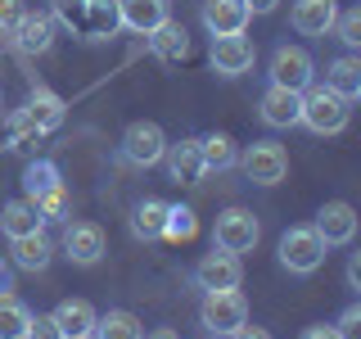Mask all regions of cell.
Masks as SVG:
<instances>
[{
	"instance_id": "cell-12",
	"label": "cell",
	"mask_w": 361,
	"mask_h": 339,
	"mask_svg": "<svg viewBox=\"0 0 361 339\" xmlns=\"http://www.w3.org/2000/svg\"><path fill=\"white\" fill-rule=\"evenodd\" d=\"M163 163L167 172H172V181H180V186H203V154H199V136H185V141L167 145L163 150Z\"/></svg>"
},
{
	"instance_id": "cell-15",
	"label": "cell",
	"mask_w": 361,
	"mask_h": 339,
	"mask_svg": "<svg viewBox=\"0 0 361 339\" xmlns=\"http://www.w3.org/2000/svg\"><path fill=\"white\" fill-rule=\"evenodd\" d=\"M298 90H285V86H267L262 90V105H257V113H262V122L271 131H289L298 127Z\"/></svg>"
},
{
	"instance_id": "cell-18",
	"label": "cell",
	"mask_w": 361,
	"mask_h": 339,
	"mask_svg": "<svg viewBox=\"0 0 361 339\" xmlns=\"http://www.w3.org/2000/svg\"><path fill=\"white\" fill-rule=\"evenodd\" d=\"M50 316H54V326H59L63 339H86L90 331H95V321H99V312L90 308L86 299H63Z\"/></svg>"
},
{
	"instance_id": "cell-39",
	"label": "cell",
	"mask_w": 361,
	"mask_h": 339,
	"mask_svg": "<svg viewBox=\"0 0 361 339\" xmlns=\"http://www.w3.org/2000/svg\"><path fill=\"white\" fill-rule=\"evenodd\" d=\"M226 339H271V335L262 331V326H248V321H244V326H235V331L226 335Z\"/></svg>"
},
{
	"instance_id": "cell-28",
	"label": "cell",
	"mask_w": 361,
	"mask_h": 339,
	"mask_svg": "<svg viewBox=\"0 0 361 339\" xmlns=\"http://www.w3.org/2000/svg\"><path fill=\"white\" fill-rule=\"evenodd\" d=\"M59 167L50 163V158H32L27 167H23V199H37L41 190H50V186H59Z\"/></svg>"
},
{
	"instance_id": "cell-32",
	"label": "cell",
	"mask_w": 361,
	"mask_h": 339,
	"mask_svg": "<svg viewBox=\"0 0 361 339\" xmlns=\"http://www.w3.org/2000/svg\"><path fill=\"white\" fill-rule=\"evenodd\" d=\"M330 32H338V41L348 45V54H357V50H361V9H357V5L338 9V18H334Z\"/></svg>"
},
{
	"instance_id": "cell-25",
	"label": "cell",
	"mask_w": 361,
	"mask_h": 339,
	"mask_svg": "<svg viewBox=\"0 0 361 339\" xmlns=\"http://www.w3.org/2000/svg\"><path fill=\"white\" fill-rule=\"evenodd\" d=\"M90 339H145V326L140 316L127 312V308H113L95 321V331H90Z\"/></svg>"
},
{
	"instance_id": "cell-43",
	"label": "cell",
	"mask_w": 361,
	"mask_h": 339,
	"mask_svg": "<svg viewBox=\"0 0 361 339\" xmlns=\"http://www.w3.org/2000/svg\"><path fill=\"white\" fill-rule=\"evenodd\" d=\"M149 339H180V335H176V331H167V326H163V331H154Z\"/></svg>"
},
{
	"instance_id": "cell-30",
	"label": "cell",
	"mask_w": 361,
	"mask_h": 339,
	"mask_svg": "<svg viewBox=\"0 0 361 339\" xmlns=\"http://www.w3.org/2000/svg\"><path fill=\"white\" fill-rule=\"evenodd\" d=\"M27 321H32V308L23 299H0V339H23L27 335Z\"/></svg>"
},
{
	"instance_id": "cell-4",
	"label": "cell",
	"mask_w": 361,
	"mask_h": 339,
	"mask_svg": "<svg viewBox=\"0 0 361 339\" xmlns=\"http://www.w3.org/2000/svg\"><path fill=\"white\" fill-rule=\"evenodd\" d=\"M199 321L208 326L217 339H226L235 331V326L248 321V303L240 290H208L203 294V308H199Z\"/></svg>"
},
{
	"instance_id": "cell-37",
	"label": "cell",
	"mask_w": 361,
	"mask_h": 339,
	"mask_svg": "<svg viewBox=\"0 0 361 339\" xmlns=\"http://www.w3.org/2000/svg\"><path fill=\"white\" fill-rule=\"evenodd\" d=\"M18 18H23V5H18V0H0V37H14Z\"/></svg>"
},
{
	"instance_id": "cell-14",
	"label": "cell",
	"mask_w": 361,
	"mask_h": 339,
	"mask_svg": "<svg viewBox=\"0 0 361 339\" xmlns=\"http://www.w3.org/2000/svg\"><path fill=\"white\" fill-rule=\"evenodd\" d=\"M248 18L253 14L244 9V0H203V28L212 37H244Z\"/></svg>"
},
{
	"instance_id": "cell-2",
	"label": "cell",
	"mask_w": 361,
	"mask_h": 339,
	"mask_svg": "<svg viewBox=\"0 0 361 339\" xmlns=\"http://www.w3.org/2000/svg\"><path fill=\"white\" fill-rule=\"evenodd\" d=\"M280 267L293 271V276H312V271H321L325 263V240L312 231V226H289L285 235H280Z\"/></svg>"
},
{
	"instance_id": "cell-16",
	"label": "cell",
	"mask_w": 361,
	"mask_h": 339,
	"mask_svg": "<svg viewBox=\"0 0 361 339\" xmlns=\"http://www.w3.org/2000/svg\"><path fill=\"white\" fill-rule=\"evenodd\" d=\"M54 32H59L54 14H27V9H23V18H18V28H14V45H18L23 54H50Z\"/></svg>"
},
{
	"instance_id": "cell-23",
	"label": "cell",
	"mask_w": 361,
	"mask_h": 339,
	"mask_svg": "<svg viewBox=\"0 0 361 339\" xmlns=\"http://www.w3.org/2000/svg\"><path fill=\"white\" fill-rule=\"evenodd\" d=\"M0 231H5L9 240H18V235H37V231H45V218L32 208L27 199H9L5 208H0Z\"/></svg>"
},
{
	"instance_id": "cell-31",
	"label": "cell",
	"mask_w": 361,
	"mask_h": 339,
	"mask_svg": "<svg viewBox=\"0 0 361 339\" xmlns=\"http://www.w3.org/2000/svg\"><path fill=\"white\" fill-rule=\"evenodd\" d=\"M199 222H195V208H185V203H167V222H163V240H195Z\"/></svg>"
},
{
	"instance_id": "cell-29",
	"label": "cell",
	"mask_w": 361,
	"mask_h": 339,
	"mask_svg": "<svg viewBox=\"0 0 361 339\" xmlns=\"http://www.w3.org/2000/svg\"><path fill=\"white\" fill-rule=\"evenodd\" d=\"M27 203L41 213L45 222H68V213H73V195H68L63 181H59V186H50V190H41V195L27 199Z\"/></svg>"
},
{
	"instance_id": "cell-9",
	"label": "cell",
	"mask_w": 361,
	"mask_h": 339,
	"mask_svg": "<svg viewBox=\"0 0 361 339\" xmlns=\"http://www.w3.org/2000/svg\"><path fill=\"white\" fill-rule=\"evenodd\" d=\"M312 231L325 240V249H334V244H353V240H357V208H353V203H343V199L321 203V213H316Z\"/></svg>"
},
{
	"instance_id": "cell-17",
	"label": "cell",
	"mask_w": 361,
	"mask_h": 339,
	"mask_svg": "<svg viewBox=\"0 0 361 339\" xmlns=\"http://www.w3.org/2000/svg\"><path fill=\"white\" fill-rule=\"evenodd\" d=\"M118 18L135 37H149L158 23L172 18V14H167V0H118Z\"/></svg>"
},
{
	"instance_id": "cell-45",
	"label": "cell",
	"mask_w": 361,
	"mask_h": 339,
	"mask_svg": "<svg viewBox=\"0 0 361 339\" xmlns=\"http://www.w3.org/2000/svg\"><path fill=\"white\" fill-rule=\"evenodd\" d=\"M86 339H90V335H86Z\"/></svg>"
},
{
	"instance_id": "cell-40",
	"label": "cell",
	"mask_w": 361,
	"mask_h": 339,
	"mask_svg": "<svg viewBox=\"0 0 361 339\" xmlns=\"http://www.w3.org/2000/svg\"><path fill=\"white\" fill-rule=\"evenodd\" d=\"M348 285H353V290H361V254H353V258H348Z\"/></svg>"
},
{
	"instance_id": "cell-34",
	"label": "cell",
	"mask_w": 361,
	"mask_h": 339,
	"mask_svg": "<svg viewBox=\"0 0 361 339\" xmlns=\"http://www.w3.org/2000/svg\"><path fill=\"white\" fill-rule=\"evenodd\" d=\"M45 141V136L37 131V127H32V118H27V113H9V145H14V150H32V145H41Z\"/></svg>"
},
{
	"instance_id": "cell-21",
	"label": "cell",
	"mask_w": 361,
	"mask_h": 339,
	"mask_svg": "<svg viewBox=\"0 0 361 339\" xmlns=\"http://www.w3.org/2000/svg\"><path fill=\"white\" fill-rule=\"evenodd\" d=\"M325 86H330L338 100L357 105V100H361V59H357V54H338V59L325 68Z\"/></svg>"
},
{
	"instance_id": "cell-5",
	"label": "cell",
	"mask_w": 361,
	"mask_h": 339,
	"mask_svg": "<svg viewBox=\"0 0 361 339\" xmlns=\"http://www.w3.org/2000/svg\"><path fill=\"white\" fill-rule=\"evenodd\" d=\"M257 240H262V226L248 208H226L217 213V226H212V249H226V254H248Z\"/></svg>"
},
{
	"instance_id": "cell-38",
	"label": "cell",
	"mask_w": 361,
	"mask_h": 339,
	"mask_svg": "<svg viewBox=\"0 0 361 339\" xmlns=\"http://www.w3.org/2000/svg\"><path fill=\"white\" fill-rule=\"evenodd\" d=\"M9 294H14V263L0 258V299H9Z\"/></svg>"
},
{
	"instance_id": "cell-3",
	"label": "cell",
	"mask_w": 361,
	"mask_h": 339,
	"mask_svg": "<svg viewBox=\"0 0 361 339\" xmlns=\"http://www.w3.org/2000/svg\"><path fill=\"white\" fill-rule=\"evenodd\" d=\"M235 167H244V177L253 181V186H280V181L289 177V150L280 141H253L240 154Z\"/></svg>"
},
{
	"instance_id": "cell-24",
	"label": "cell",
	"mask_w": 361,
	"mask_h": 339,
	"mask_svg": "<svg viewBox=\"0 0 361 339\" xmlns=\"http://www.w3.org/2000/svg\"><path fill=\"white\" fill-rule=\"evenodd\" d=\"M199 154H203V172H231L240 163V150L226 131H208L199 136Z\"/></svg>"
},
{
	"instance_id": "cell-42",
	"label": "cell",
	"mask_w": 361,
	"mask_h": 339,
	"mask_svg": "<svg viewBox=\"0 0 361 339\" xmlns=\"http://www.w3.org/2000/svg\"><path fill=\"white\" fill-rule=\"evenodd\" d=\"M276 5H280V0H244V9H248V14H271Z\"/></svg>"
},
{
	"instance_id": "cell-11",
	"label": "cell",
	"mask_w": 361,
	"mask_h": 339,
	"mask_svg": "<svg viewBox=\"0 0 361 339\" xmlns=\"http://www.w3.org/2000/svg\"><path fill=\"white\" fill-rule=\"evenodd\" d=\"M104 231H99V222H68L63 226V254L73 258L77 267H95L99 258H104Z\"/></svg>"
},
{
	"instance_id": "cell-41",
	"label": "cell",
	"mask_w": 361,
	"mask_h": 339,
	"mask_svg": "<svg viewBox=\"0 0 361 339\" xmlns=\"http://www.w3.org/2000/svg\"><path fill=\"white\" fill-rule=\"evenodd\" d=\"M298 339H338V335H334V326H307Z\"/></svg>"
},
{
	"instance_id": "cell-27",
	"label": "cell",
	"mask_w": 361,
	"mask_h": 339,
	"mask_svg": "<svg viewBox=\"0 0 361 339\" xmlns=\"http://www.w3.org/2000/svg\"><path fill=\"white\" fill-rule=\"evenodd\" d=\"M163 222H167V203H163V199H145V203H135V213H131V231H135V240H163Z\"/></svg>"
},
{
	"instance_id": "cell-20",
	"label": "cell",
	"mask_w": 361,
	"mask_h": 339,
	"mask_svg": "<svg viewBox=\"0 0 361 339\" xmlns=\"http://www.w3.org/2000/svg\"><path fill=\"white\" fill-rule=\"evenodd\" d=\"M149 50H154V59H163V64H180V59L190 54V32L180 28V23L163 18V23L149 32Z\"/></svg>"
},
{
	"instance_id": "cell-10",
	"label": "cell",
	"mask_w": 361,
	"mask_h": 339,
	"mask_svg": "<svg viewBox=\"0 0 361 339\" xmlns=\"http://www.w3.org/2000/svg\"><path fill=\"white\" fill-rule=\"evenodd\" d=\"M208 64H212V73H221V77H240L257 64V45L248 37H212Z\"/></svg>"
},
{
	"instance_id": "cell-19",
	"label": "cell",
	"mask_w": 361,
	"mask_h": 339,
	"mask_svg": "<svg viewBox=\"0 0 361 339\" xmlns=\"http://www.w3.org/2000/svg\"><path fill=\"white\" fill-rule=\"evenodd\" d=\"M23 113L32 118V127H37L41 136H50L54 127H63V118H68V109H63V100L54 95V90H32L27 95V105H23Z\"/></svg>"
},
{
	"instance_id": "cell-7",
	"label": "cell",
	"mask_w": 361,
	"mask_h": 339,
	"mask_svg": "<svg viewBox=\"0 0 361 339\" xmlns=\"http://www.w3.org/2000/svg\"><path fill=\"white\" fill-rule=\"evenodd\" d=\"M163 150H167V136H163L158 122H131V127L122 131V158H127L131 167L163 163Z\"/></svg>"
},
{
	"instance_id": "cell-36",
	"label": "cell",
	"mask_w": 361,
	"mask_h": 339,
	"mask_svg": "<svg viewBox=\"0 0 361 339\" xmlns=\"http://www.w3.org/2000/svg\"><path fill=\"white\" fill-rule=\"evenodd\" d=\"M23 339H63L59 335V326H54V316H32V321H27V335H23Z\"/></svg>"
},
{
	"instance_id": "cell-44",
	"label": "cell",
	"mask_w": 361,
	"mask_h": 339,
	"mask_svg": "<svg viewBox=\"0 0 361 339\" xmlns=\"http://www.w3.org/2000/svg\"><path fill=\"white\" fill-rule=\"evenodd\" d=\"M0 113H5V90H0Z\"/></svg>"
},
{
	"instance_id": "cell-33",
	"label": "cell",
	"mask_w": 361,
	"mask_h": 339,
	"mask_svg": "<svg viewBox=\"0 0 361 339\" xmlns=\"http://www.w3.org/2000/svg\"><path fill=\"white\" fill-rule=\"evenodd\" d=\"M86 9H90V0H54V23H63L68 32L86 37Z\"/></svg>"
},
{
	"instance_id": "cell-35",
	"label": "cell",
	"mask_w": 361,
	"mask_h": 339,
	"mask_svg": "<svg viewBox=\"0 0 361 339\" xmlns=\"http://www.w3.org/2000/svg\"><path fill=\"white\" fill-rule=\"evenodd\" d=\"M334 335L338 339H361V303H348L343 316L334 321Z\"/></svg>"
},
{
	"instance_id": "cell-22",
	"label": "cell",
	"mask_w": 361,
	"mask_h": 339,
	"mask_svg": "<svg viewBox=\"0 0 361 339\" xmlns=\"http://www.w3.org/2000/svg\"><path fill=\"white\" fill-rule=\"evenodd\" d=\"M9 254H14V267H23V271H45L50 258H54V244H50L45 231H37V235H18V240H9Z\"/></svg>"
},
{
	"instance_id": "cell-1",
	"label": "cell",
	"mask_w": 361,
	"mask_h": 339,
	"mask_svg": "<svg viewBox=\"0 0 361 339\" xmlns=\"http://www.w3.org/2000/svg\"><path fill=\"white\" fill-rule=\"evenodd\" d=\"M298 100H302V105H298V122L307 131H316V136H338L348 122H353V105L338 100L325 82L321 86L312 82L307 90H298Z\"/></svg>"
},
{
	"instance_id": "cell-8",
	"label": "cell",
	"mask_w": 361,
	"mask_h": 339,
	"mask_svg": "<svg viewBox=\"0 0 361 339\" xmlns=\"http://www.w3.org/2000/svg\"><path fill=\"white\" fill-rule=\"evenodd\" d=\"M244 280V263L240 254H226V249H212L195 263V285L208 294V290H240Z\"/></svg>"
},
{
	"instance_id": "cell-6",
	"label": "cell",
	"mask_w": 361,
	"mask_h": 339,
	"mask_svg": "<svg viewBox=\"0 0 361 339\" xmlns=\"http://www.w3.org/2000/svg\"><path fill=\"white\" fill-rule=\"evenodd\" d=\"M267 73H271V86H285V90H307L316 82V64L302 45H276Z\"/></svg>"
},
{
	"instance_id": "cell-26",
	"label": "cell",
	"mask_w": 361,
	"mask_h": 339,
	"mask_svg": "<svg viewBox=\"0 0 361 339\" xmlns=\"http://www.w3.org/2000/svg\"><path fill=\"white\" fill-rule=\"evenodd\" d=\"M122 32V18H118V0H90L86 9V41H109Z\"/></svg>"
},
{
	"instance_id": "cell-13",
	"label": "cell",
	"mask_w": 361,
	"mask_h": 339,
	"mask_svg": "<svg viewBox=\"0 0 361 339\" xmlns=\"http://www.w3.org/2000/svg\"><path fill=\"white\" fill-rule=\"evenodd\" d=\"M334 18H338V0H293L289 9L293 32H302V37H330Z\"/></svg>"
}]
</instances>
